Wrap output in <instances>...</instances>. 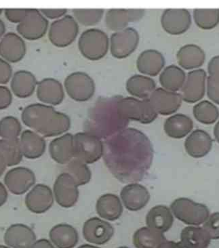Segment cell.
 Returning a JSON list of instances; mask_svg holds the SVG:
<instances>
[{
	"mask_svg": "<svg viewBox=\"0 0 219 248\" xmlns=\"http://www.w3.org/2000/svg\"><path fill=\"white\" fill-rule=\"evenodd\" d=\"M103 159L110 172L123 183H136L152 166L154 150L141 131L126 127L103 142Z\"/></svg>",
	"mask_w": 219,
	"mask_h": 248,
	"instance_id": "obj_1",
	"label": "cell"
},
{
	"mask_svg": "<svg viewBox=\"0 0 219 248\" xmlns=\"http://www.w3.org/2000/svg\"><path fill=\"white\" fill-rule=\"evenodd\" d=\"M121 96L102 97L88 111L85 122L86 132L106 139L128 127L129 121L119 113L118 103Z\"/></svg>",
	"mask_w": 219,
	"mask_h": 248,
	"instance_id": "obj_2",
	"label": "cell"
},
{
	"mask_svg": "<svg viewBox=\"0 0 219 248\" xmlns=\"http://www.w3.org/2000/svg\"><path fill=\"white\" fill-rule=\"evenodd\" d=\"M21 120L26 126L44 137H54L65 134L70 129L71 119L54 107L33 103L22 111Z\"/></svg>",
	"mask_w": 219,
	"mask_h": 248,
	"instance_id": "obj_3",
	"label": "cell"
},
{
	"mask_svg": "<svg viewBox=\"0 0 219 248\" xmlns=\"http://www.w3.org/2000/svg\"><path fill=\"white\" fill-rule=\"evenodd\" d=\"M78 48L81 55L88 60H101L110 50V37L99 29L84 31L78 39Z\"/></svg>",
	"mask_w": 219,
	"mask_h": 248,
	"instance_id": "obj_4",
	"label": "cell"
},
{
	"mask_svg": "<svg viewBox=\"0 0 219 248\" xmlns=\"http://www.w3.org/2000/svg\"><path fill=\"white\" fill-rule=\"evenodd\" d=\"M119 113L125 120L142 124H150L157 119L156 113L148 99L128 96L120 98L118 103Z\"/></svg>",
	"mask_w": 219,
	"mask_h": 248,
	"instance_id": "obj_5",
	"label": "cell"
},
{
	"mask_svg": "<svg viewBox=\"0 0 219 248\" xmlns=\"http://www.w3.org/2000/svg\"><path fill=\"white\" fill-rule=\"evenodd\" d=\"M171 210L178 220L188 225L197 227L203 225L210 217V211L206 205L186 198L174 200L171 203Z\"/></svg>",
	"mask_w": 219,
	"mask_h": 248,
	"instance_id": "obj_6",
	"label": "cell"
},
{
	"mask_svg": "<svg viewBox=\"0 0 219 248\" xmlns=\"http://www.w3.org/2000/svg\"><path fill=\"white\" fill-rule=\"evenodd\" d=\"M74 159L92 164L103 157L104 146L101 139L87 132L74 135Z\"/></svg>",
	"mask_w": 219,
	"mask_h": 248,
	"instance_id": "obj_7",
	"label": "cell"
},
{
	"mask_svg": "<svg viewBox=\"0 0 219 248\" xmlns=\"http://www.w3.org/2000/svg\"><path fill=\"white\" fill-rule=\"evenodd\" d=\"M79 24L72 15L54 20L49 26L47 36L54 46L63 48L71 45L79 35Z\"/></svg>",
	"mask_w": 219,
	"mask_h": 248,
	"instance_id": "obj_8",
	"label": "cell"
},
{
	"mask_svg": "<svg viewBox=\"0 0 219 248\" xmlns=\"http://www.w3.org/2000/svg\"><path fill=\"white\" fill-rule=\"evenodd\" d=\"M63 86L68 96L78 103L89 101L96 91L94 79L83 71H76L67 76Z\"/></svg>",
	"mask_w": 219,
	"mask_h": 248,
	"instance_id": "obj_9",
	"label": "cell"
},
{
	"mask_svg": "<svg viewBox=\"0 0 219 248\" xmlns=\"http://www.w3.org/2000/svg\"><path fill=\"white\" fill-rule=\"evenodd\" d=\"M139 42L140 35L133 27L114 32L110 38V53L115 59H126L137 50Z\"/></svg>",
	"mask_w": 219,
	"mask_h": 248,
	"instance_id": "obj_10",
	"label": "cell"
},
{
	"mask_svg": "<svg viewBox=\"0 0 219 248\" xmlns=\"http://www.w3.org/2000/svg\"><path fill=\"white\" fill-rule=\"evenodd\" d=\"M49 21L36 8H28L27 16L17 25L16 31L22 38L30 41L40 40L48 31Z\"/></svg>",
	"mask_w": 219,
	"mask_h": 248,
	"instance_id": "obj_11",
	"label": "cell"
},
{
	"mask_svg": "<svg viewBox=\"0 0 219 248\" xmlns=\"http://www.w3.org/2000/svg\"><path fill=\"white\" fill-rule=\"evenodd\" d=\"M207 74L203 69L190 71L181 91L183 101L194 104L201 101L206 92Z\"/></svg>",
	"mask_w": 219,
	"mask_h": 248,
	"instance_id": "obj_12",
	"label": "cell"
},
{
	"mask_svg": "<svg viewBox=\"0 0 219 248\" xmlns=\"http://www.w3.org/2000/svg\"><path fill=\"white\" fill-rule=\"evenodd\" d=\"M161 25L166 33L180 35L188 31L192 23L191 13L184 8H170L163 12Z\"/></svg>",
	"mask_w": 219,
	"mask_h": 248,
	"instance_id": "obj_13",
	"label": "cell"
},
{
	"mask_svg": "<svg viewBox=\"0 0 219 248\" xmlns=\"http://www.w3.org/2000/svg\"><path fill=\"white\" fill-rule=\"evenodd\" d=\"M148 100L157 115L163 116L174 114L181 108L183 103L180 93L166 91L162 88H156Z\"/></svg>",
	"mask_w": 219,
	"mask_h": 248,
	"instance_id": "obj_14",
	"label": "cell"
},
{
	"mask_svg": "<svg viewBox=\"0 0 219 248\" xmlns=\"http://www.w3.org/2000/svg\"><path fill=\"white\" fill-rule=\"evenodd\" d=\"M54 198L58 204L64 208L76 205L79 198V190L74 178L67 172L58 176L53 186Z\"/></svg>",
	"mask_w": 219,
	"mask_h": 248,
	"instance_id": "obj_15",
	"label": "cell"
},
{
	"mask_svg": "<svg viewBox=\"0 0 219 248\" xmlns=\"http://www.w3.org/2000/svg\"><path fill=\"white\" fill-rule=\"evenodd\" d=\"M145 13L144 9H110L105 14V25L112 31H120L128 27L129 24L141 20Z\"/></svg>",
	"mask_w": 219,
	"mask_h": 248,
	"instance_id": "obj_16",
	"label": "cell"
},
{
	"mask_svg": "<svg viewBox=\"0 0 219 248\" xmlns=\"http://www.w3.org/2000/svg\"><path fill=\"white\" fill-rule=\"evenodd\" d=\"M84 239L95 245H104L114 234V228L110 222L94 217L86 220L83 226Z\"/></svg>",
	"mask_w": 219,
	"mask_h": 248,
	"instance_id": "obj_17",
	"label": "cell"
},
{
	"mask_svg": "<svg viewBox=\"0 0 219 248\" xmlns=\"http://www.w3.org/2000/svg\"><path fill=\"white\" fill-rule=\"evenodd\" d=\"M26 52V44L18 34L8 32L0 40V57L9 63L20 62Z\"/></svg>",
	"mask_w": 219,
	"mask_h": 248,
	"instance_id": "obj_18",
	"label": "cell"
},
{
	"mask_svg": "<svg viewBox=\"0 0 219 248\" xmlns=\"http://www.w3.org/2000/svg\"><path fill=\"white\" fill-rule=\"evenodd\" d=\"M4 183L13 194L23 195L35 184V174L27 168H15L6 173Z\"/></svg>",
	"mask_w": 219,
	"mask_h": 248,
	"instance_id": "obj_19",
	"label": "cell"
},
{
	"mask_svg": "<svg viewBox=\"0 0 219 248\" xmlns=\"http://www.w3.org/2000/svg\"><path fill=\"white\" fill-rule=\"evenodd\" d=\"M35 92L41 103L52 107L61 105L65 96L63 85L52 78H44L39 81Z\"/></svg>",
	"mask_w": 219,
	"mask_h": 248,
	"instance_id": "obj_20",
	"label": "cell"
},
{
	"mask_svg": "<svg viewBox=\"0 0 219 248\" xmlns=\"http://www.w3.org/2000/svg\"><path fill=\"white\" fill-rule=\"evenodd\" d=\"M54 203L53 193L47 185L38 184L27 195L25 205L33 213H45L51 208Z\"/></svg>",
	"mask_w": 219,
	"mask_h": 248,
	"instance_id": "obj_21",
	"label": "cell"
},
{
	"mask_svg": "<svg viewBox=\"0 0 219 248\" xmlns=\"http://www.w3.org/2000/svg\"><path fill=\"white\" fill-rule=\"evenodd\" d=\"M120 198L127 210L137 212L147 205L150 200V194L147 188L142 185L130 183L122 188Z\"/></svg>",
	"mask_w": 219,
	"mask_h": 248,
	"instance_id": "obj_22",
	"label": "cell"
},
{
	"mask_svg": "<svg viewBox=\"0 0 219 248\" xmlns=\"http://www.w3.org/2000/svg\"><path fill=\"white\" fill-rule=\"evenodd\" d=\"M166 64L165 57L158 50L148 49L144 50L137 58L136 66L141 74L148 77L158 76Z\"/></svg>",
	"mask_w": 219,
	"mask_h": 248,
	"instance_id": "obj_23",
	"label": "cell"
},
{
	"mask_svg": "<svg viewBox=\"0 0 219 248\" xmlns=\"http://www.w3.org/2000/svg\"><path fill=\"white\" fill-rule=\"evenodd\" d=\"M3 239L11 248H31L36 242V235L28 226L15 224L7 229Z\"/></svg>",
	"mask_w": 219,
	"mask_h": 248,
	"instance_id": "obj_24",
	"label": "cell"
},
{
	"mask_svg": "<svg viewBox=\"0 0 219 248\" xmlns=\"http://www.w3.org/2000/svg\"><path fill=\"white\" fill-rule=\"evenodd\" d=\"M213 139L208 132L198 129L193 131L185 141V149L193 158L205 157L211 151Z\"/></svg>",
	"mask_w": 219,
	"mask_h": 248,
	"instance_id": "obj_25",
	"label": "cell"
},
{
	"mask_svg": "<svg viewBox=\"0 0 219 248\" xmlns=\"http://www.w3.org/2000/svg\"><path fill=\"white\" fill-rule=\"evenodd\" d=\"M176 60L181 69L196 70L203 65L206 61V54L199 46L189 44L180 47L176 53Z\"/></svg>",
	"mask_w": 219,
	"mask_h": 248,
	"instance_id": "obj_26",
	"label": "cell"
},
{
	"mask_svg": "<svg viewBox=\"0 0 219 248\" xmlns=\"http://www.w3.org/2000/svg\"><path fill=\"white\" fill-rule=\"evenodd\" d=\"M49 154L58 164H68L74 157V135L65 133L53 139L49 144Z\"/></svg>",
	"mask_w": 219,
	"mask_h": 248,
	"instance_id": "obj_27",
	"label": "cell"
},
{
	"mask_svg": "<svg viewBox=\"0 0 219 248\" xmlns=\"http://www.w3.org/2000/svg\"><path fill=\"white\" fill-rule=\"evenodd\" d=\"M37 84L36 77L30 71H17L10 80V91L16 97L30 98L36 91Z\"/></svg>",
	"mask_w": 219,
	"mask_h": 248,
	"instance_id": "obj_28",
	"label": "cell"
},
{
	"mask_svg": "<svg viewBox=\"0 0 219 248\" xmlns=\"http://www.w3.org/2000/svg\"><path fill=\"white\" fill-rule=\"evenodd\" d=\"M19 140L22 154L27 159H37L45 153L47 149L45 139L33 130L23 131L20 134Z\"/></svg>",
	"mask_w": 219,
	"mask_h": 248,
	"instance_id": "obj_29",
	"label": "cell"
},
{
	"mask_svg": "<svg viewBox=\"0 0 219 248\" xmlns=\"http://www.w3.org/2000/svg\"><path fill=\"white\" fill-rule=\"evenodd\" d=\"M174 218L171 209L166 205H156L149 210L146 216V225L147 227L162 233L171 229Z\"/></svg>",
	"mask_w": 219,
	"mask_h": 248,
	"instance_id": "obj_30",
	"label": "cell"
},
{
	"mask_svg": "<svg viewBox=\"0 0 219 248\" xmlns=\"http://www.w3.org/2000/svg\"><path fill=\"white\" fill-rule=\"evenodd\" d=\"M156 88L155 80L142 74L133 75L125 83V90L128 94L139 99H148Z\"/></svg>",
	"mask_w": 219,
	"mask_h": 248,
	"instance_id": "obj_31",
	"label": "cell"
},
{
	"mask_svg": "<svg viewBox=\"0 0 219 248\" xmlns=\"http://www.w3.org/2000/svg\"><path fill=\"white\" fill-rule=\"evenodd\" d=\"M52 244L58 248H74L79 241L77 230L67 224L54 226L49 232Z\"/></svg>",
	"mask_w": 219,
	"mask_h": 248,
	"instance_id": "obj_32",
	"label": "cell"
},
{
	"mask_svg": "<svg viewBox=\"0 0 219 248\" xmlns=\"http://www.w3.org/2000/svg\"><path fill=\"white\" fill-rule=\"evenodd\" d=\"M193 128V122L188 115L176 113L166 119L164 130L169 137L181 139L186 137Z\"/></svg>",
	"mask_w": 219,
	"mask_h": 248,
	"instance_id": "obj_33",
	"label": "cell"
},
{
	"mask_svg": "<svg viewBox=\"0 0 219 248\" xmlns=\"http://www.w3.org/2000/svg\"><path fill=\"white\" fill-rule=\"evenodd\" d=\"M96 212L105 220L115 221L121 217L123 205L117 195L108 193L100 197L96 205Z\"/></svg>",
	"mask_w": 219,
	"mask_h": 248,
	"instance_id": "obj_34",
	"label": "cell"
},
{
	"mask_svg": "<svg viewBox=\"0 0 219 248\" xmlns=\"http://www.w3.org/2000/svg\"><path fill=\"white\" fill-rule=\"evenodd\" d=\"M185 71L179 66L171 64L164 68L159 74V81L162 88L174 93L182 89L186 80Z\"/></svg>",
	"mask_w": 219,
	"mask_h": 248,
	"instance_id": "obj_35",
	"label": "cell"
},
{
	"mask_svg": "<svg viewBox=\"0 0 219 248\" xmlns=\"http://www.w3.org/2000/svg\"><path fill=\"white\" fill-rule=\"evenodd\" d=\"M210 241V235L203 227L189 226L183 229L180 244L183 248H207Z\"/></svg>",
	"mask_w": 219,
	"mask_h": 248,
	"instance_id": "obj_36",
	"label": "cell"
},
{
	"mask_svg": "<svg viewBox=\"0 0 219 248\" xmlns=\"http://www.w3.org/2000/svg\"><path fill=\"white\" fill-rule=\"evenodd\" d=\"M166 241L164 233L147 227L138 229L133 235L136 248H158Z\"/></svg>",
	"mask_w": 219,
	"mask_h": 248,
	"instance_id": "obj_37",
	"label": "cell"
},
{
	"mask_svg": "<svg viewBox=\"0 0 219 248\" xmlns=\"http://www.w3.org/2000/svg\"><path fill=\"white\" fill-rule=\"evenodd\" d=\"M0 154L2 155L8 167L16 166L23 159L19 139H1Z\"/></svg>",
	"mask_w": 219,
	"mask_h": 248,
	"instance_id": "obj_38",
	"label": "cell"
},
{
	"mask_svg": "<svg viewBox=\"0 0 219 248\" xmlns=\"http://www.w3.org/2000/svg\"><path fill=\"white\" fill-rule=\"evenodd\" d=\"M195 119L205 125L215 124L219 118V110L216 105L209 101H201L193 108Z\"/></svg>",
	"mask_w": 219,
	"mask_h": 248,
	"instance_id": "obj_39",
	"label": "cell"
},
{
	"mask_svg": "<svg viewBox=\"0 0 219 248\" xmlns=\"http://www.w3.org/2000/svg\"><path fill=\"white\" fill-rule=\"evenodd\" d=\"M193 17L197 27L201 30H213L219 24V9H194Z\"/></svg>",
	"mask_w": 219,
	"mask_h": 248,
	"instance_id": "obj_40",
	"label": "cell"
},
{
	"mask_svg": "<svg viewBox=\"0 0 219 248\" xmlns=\"http://www.w3.org/2000/svg\"><path fill=\"white\" fill-rule=\"evenodd\" d=\"M68 174L74 178L78 186L88 184L91 181L92 173L87 164L82 161L73 159L67 164Z\"/></svg>",
	"mask_w": 219,
	"mask_h": 248,
	"instance_id": "obj_41",
	"label": "cell"
},
{
	"mask_svg": "<svg viewBox=\"0 0 219 248\" xmlns=\"http://www.w3.org/2000/svg\"><path fill=\"white\" fill-rule=\"evenodd\" d=\"M72 16L78 24L85 27L97 25L105 15L104 9H74Z\"/></svg>",
	"mask_w": 219,
	"mask_h": 248,
	"instance_id": "obj_42",
	"label": "cell"
},
{
	"mask_svg": "<svg viewBox=\"0 0 219 248\" xmlns=\"http://www.w3.org/2000/svg\"><path fill=\"white\" fill-rule=\"evenodd\" d=\"M22 125L15 117L6 116L0 120V137L2 139H15L21 134Z\"/></svg>",
	"mask_w": 219,
	"mask_h": 248,
	"instance_id": "obj_43",
	"label": "cell"
},
{
	"mask_svg": "<svg viewBox=\"0 0 219 248\" xmlns=\"http://www.w3.org/2000/svg\"><path fill=\"white\" fill-rule=\"evenodd\" d=\"M203 228L208 232L211 239H219V212L210 215L203 223Z\"/></svg>",
	"mask_w": 219,
	"mask_h": 248,
	"instance_id": "obj_44",
	"label": "cell"
},
{
	"mask_svg": "<svg viewBox=\"0 0 219 248\" xmlns=\"http://www.w3.org/2000/svg\"><path fill=\"white\" fill-rule=\"evenodd\" d=\"M206 93L212 103L219 105V78L207 77Z\"/></svg>",
	"mask_w": 219,
	"mask_h": 248,
	"instance_id": "obj_45",
	"label": "cell"
},
{
	"mask_svg": "<svg viewBox=\"0 0 219 248\" xmlns=\"http://www.w3.org/2000/svg\"><path fill=\"white\" fill-rule=\"evenodd\" d=\"M28 8H7L3 10L6 19L10 23L19 24L27 16Z\"/></svg>",
	"mask_w": 219,
	"mask_h": 248,
	"instance_id": "obj_46",
	"label": "cell"
},
{
	"mask_svg": "<svg viewBox=\"0 0 219 248\" xmlns=\"http://www.w3.org/2000/svg\"><path fill=\"white\" fill-rule=\"evenodd\" d=\"M13 67L9 62L0 57V86H4L11 80Z\"/></svg>",
	"mask_w": 219,
	"mask_h": 248,
	"instance_id": "obj_47",
	"label": "cell"
},
{
	"mask_svg": "<svg viewBox=\"0 0 219 248\" xmlns=\"http://www.w3.org/2000/svg\"><path fill=\"white\" fill-rule=\"evenodd\" d=\"M13 93L5 86H0V110L6 109L13 103Z\"/></svg>",
	"mask_w": 219,
	"mask_h": 248,
	"instance_id": "obj_48",
	"label": "cell"
},
{
	"mask_svg": "<svg viewBox=\"0 0 219 248\" xmlns=\"http://www.w3.org/2000/svg\"><path fill=\"white\" fill-rule=\"evenodd\" d=\"M40 12L47 20H57L67 15V9H40Z\"/></svg>",
	"mask_w": 219,
	"mask_h": 248,
	"instance_id": "obj_49",
	"label": "cell"
},
{
	"mask_svg": "<svg viewBox=\"0 0 219 248\" xmlns=\"http://www.w3.org/2000/svg\"><path fill=\"white\" fill-rule=\"evenodd\" d=\"M207 69L208 76L219 78V55L215 56L210 59Z\"/></svg>",
	"mask_w": 219,
	"mask_h": 248,
	"instance_id": "obj_50",
	"label": "cell"
},
{
	"mask_svg": "<svg viewBox=\"0 0 219 248\" xmlns=\"http://www.w3.org/2000/svg\"><path fill=\"white\" fill-rule=\"evenodd\" d=\"M31 248H56L50 241L46 239H41L36 241Z\"/></svg>",
	"mask_w": 219,
	"mask_h": 248,
	"instance_id": "obj_51",
	"label": "cell"
},
{
	"mask_svg": "<svg viewBox=\"0 0 219 248\" xmlns=\"http://www.w3.org/2000/svg\"><path fill=\"white\" fill-rule=\"evenodd\" d=\"M8 200V192L4 185L0 183V207L2 206Z\"/></svg>",
	"mask_w": 219,
	"mask_h": 248,
	"instance_id": "obj_52",
	"label": "cell"
},
{
	"mask_svg": "<svg viewBox=\"0 0 219 248\" xmlns=\"http://www.w3.org/2000/svg\"><path fill=\"white\" fill-rule=\"evenodd\" d=\"M158 248H183L179 243L172 242V241H166Z\"/></svg>",
	"mask_w": 219,
	"mask_h": 248,
	"instance_id": "obj_53",
	"label": "cell"
},
{
	"mask_svg": "<svg viewBox=\"0 0 219 248\" xmlns=\"http://www.w3.org/2000/svg\"><path fill=\"white\" fill-rule=\"evenodd\" d=\"M6 161L3 158L2 155L0 154V176H2L6 168Z\"/></svg>",
	"mask_w": 219,
	"mask_h": 248,
	"instance_id": "obj_54",
	"label": "cell"
},
{
	"mask_svg": "<svg viewBox=\"0 0 219 248\" xmlns=\"http://www.w3.org/2000/svg\"><path fill=\"white\" fill-rule=\"evenodd\" d=\"M6 25H5L4 22L2 20L0 19V40L3 37V35L6 34Z\"/></svg>",
	"mask_w": 219,
	"mask_h": 248,
	"instance_id": "obj_55",
	"label": "cell"
},
{
	"mask_svg": "<svg viewBox=\"0 0 219 248\" xmlns=\"http://www.w3.org/2000/svg\"><path fill=\"white\" fill-rule=\"evenodd\" d=\"M214 136H215L217 142L219 144V120L214 127Z\"/></svg>",
	"mask_w": 219,
	"mask_h": 248,
	"instance_id": "obj_56",
	"label": "cell"
},
{
	"mask_svg": "<svg viewBox=\"0 0 219 248\" xmlns=\"http://www.w3.org/2000/svg\"><path fill=\"white\" fill-rule=\"evenodd\" d=\"M78 248H100L97 246H94L93 245H89V244H84V245L80 246Z\"/></svg>",
	"mask_w": 219,
	"mask_h": 248,
	"instance_id": "obj_57",
	"label": "cell"
},
{
	"mask_svg": "<svg viewBox=\"0 0 219 248\" xmlns=\"http://www.w3.org/2000/svg\"><path fill=\"white\" fill-rule=\"evenodd\" d=\"M0 248H11L8 247V246L0 245Z\"/></svg>",
	"mask_w": 219,
	"mask_h": 248,
	"instance_id": "obj_58",
	"label": "cell"
},
{
	"mask_svg": "<svg viewBox=\"0 0 219 248\" xmlns=\"http://www.w3.org/2000/svg\"><path fill=\"white\" fill-rule=\"evenodd\" d=\"M3 10H4V9H1V8H0V16H1V14L3 13Z\"/></svg>",
	"mask_w": 219,
	"mask_h": 248,
	"instance_id": "obj_59",
	"label": "cell"
},
{
	"mask_svg": "<svg viewBox=\"0 0 219 248\" xmlns=\"http://www.w3.org/2000/svg\"><path fill=\"white\" fill-rule=\"evenodd\" d=\"M129 248L125 247V246H122V247H120V248Z\"/></svg>",
	"mask_w": 219,
	"mask_h": 248,
	"instance_id": "obj_60",
	"label": "cell"
}]
</instances>
